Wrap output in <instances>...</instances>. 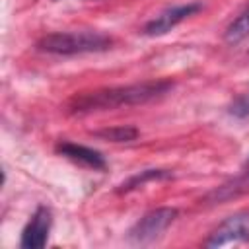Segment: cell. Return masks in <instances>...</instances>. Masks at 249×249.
<instances>
[{"label": "cell", "instance_id": "cell-12", "mask_svg": "<svg viewBox=\"0 0 249 249\" xmlns=\"http://www.w3.org/2000/svg\"><path fill=\"white\" fill-rule=\"evenodd\" d=\"M228 113L235 119H247L249 117V89L239 93L228 107Z\"/></svg>", "mask_w": 249, "mask_h": 249}, {"label": "cell", "instance_id": "cell-1", "mask_svg": "<svg viewBox=\"0 0 249 249\" xmlns=\"http://www.w3.org/2000/svg\"><path fill=\"white\" fill-rule=\"evenodd\" d=\"M173 88L171 80H148L136 82L128 86H113L101 88L93 91H80L66 101V113L70 115H86L95 111H111L119 107L142 105L154 99L163 97Z\"/></svg>", "mask_w": 249, "mask_h": 249}, {"label": "cell", "instance_id": "cell-13", "mask_svg": "<svg viewBox=\"0 0 249 249\" xmlns=\"http://www.w3.org/2000/svg\"><path fill=\"white\" fill-rule=\"evenodd\" d=\"M245 165H249V158H247V161H245Z\"/></svg>", "mask_w": 249, "mask_h": 249}, {"label": "cell", "instance_id": "cell-9", "mask_svg": "<svg viewBox=\"0 0 249 249\" xmlns=\"http://www.w3.org/2000/svg\"><path fill=\"white\" fill-rule=\"evenodd\" d=\"M169 177H171V171H167V169H144V171L130 175L126 181H123L119 185L117 193H128L138 187H144L150 181H161V179H169Z\"/></svg>", "mask_w": 249, "mask_h": 249}, {"label": "cell", "instance_id": "cell-10", "mask_svg": "<svg viewBox=\"0 0 249 249\" xmlns=\"http://www.w3.org/2000/svg\"><path fill=\"white\" fill-rule=\"evenodd\" d=\"M245 37H249V6L243 12H239V16H235L224 31V39L230 45H235Z\"/></svg>", "mask_w": 249, "mask_h": 249}, {"label": "cell", "instance_id": "cell-4", "mask_svg": "<svg viewBox=\"0 0 249 249\" xmlns=\"http://www.w3.org/2000/svg\"><path fill=\"white\" fill-rule=\"evenodd\" d=\"M202 10L200 2H189V4H179V6H171L163 12H160L156 18H152L144 27L142 33L148 37H160L165 35L167 31H171L173 27H177L181 21H185L187 18L195 16L196 12Z\"/></svg>", "mask_w": 249, "mask_h": 249}, {"label": "cell", "instance_id": "cell-2", "mask_svg": "<svg viewBox=\"0 0 249 249\" xmlns=\"http://www.w3.org/2000/svg\"><path fill=\"white\" fill-rule=\"evenodd\" d=\"M113 39L101 31L82 29V31H53L43 35L35 49L49 54H84V53H101L111 49Z\"/></svg>", "mask_w": 249, "mask_h": 249}, {"label": "cell", "instance_id": "cell-5", "mask_svg": "<svg viewBox=\"0 0 249 249\" xmlns=\"http://www.w3.org/2000/svg\"><path fill=\"white\" fill-rule=\"evenodd\" d=\"M231 241H249V212H235L222 220L206 237V247H220Z\"/></svg>", "mask_w": 249, "mask_h": 249}, {"label": "cell", "instance_id": "cell-8", "mask_svg": "<svg viewBox=\"0 0 249 249\" xmlns=\"http://www.w3.org/2000/svg\"><path fill=\"white\" fill-rule=\"evenodd\" d=\"M247 191H249V171H245L243 175H239V177L224 183L222 187L214 189L206 196V200H210V202H224V200H230V198H233V196H237L241 193H247Z\"/></svg>", "mask_w": 249, "mask_h": 249}, {"label": "cell", "instance_id": "cell-7", "mask_svg": "<svg viewBox=\"0 0 249 249\" xmlns=\"http://www.w3.org/2000/svg\"><path fill=\"white\" fill-rule=\"evenodd\" d=\"M56 154L64 156L66 160L78 163V165H84L88 169H93V171H105L107 169V161H105V156L93 148H88L84 144H76V142H68V140H62L56 144Z\"/></svg>", "mask_w": 249, "mask_h": 249}, {"label": "cell", "instance_id": "cell-3", "mask_svg": "<svg viewBox=\"0 0 249 249\" xmlns=\"http://www.w3.org/2000/svg\"><path fill=\"white\" fill-rule=\"evenodd\" d=\"M177 218V208L161 206L146 212L128 231V239L134 245H148L163 235V231L173 224Z\"/></svg>", "mask_w": 249, "mask_h": 249}, {"label": "cell", "instance_id": "cell-6", "mask_svg": "<svg viewBox=\"0 0 249 249\" xmlns=\"http://www.w3.org/2000/svg\"><path fill=\"white\" fill-rule=\"evenodd\" d=\"M51 224H53L51 208H47L43 204L37 206L31 220L27 222V226L21 231L19 247H23V249H41V247H45V243L49 239Z\"/></svg>", "mask_w": 249, "mask_h": 249}, {"label": "cell", "instance_id": "cell-11", "mask_svg": "<svg viewBox=\"0 0 249 249\" xmlns=\"http://www.w3.org/2000/svg\"><path fill=\"white\" fill-rule=\"evenodd\" d=\"M93 134H95L97 138H101V140H109V142H130V140H136L138 130H136L134 126L121 124V126H109V128L95 130Z\"/></svg>", "mask_w": 249, "mask_h": 249}]
</instances>
